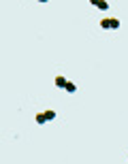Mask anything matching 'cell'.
I'll use <instances>...</instances> for the list:
<instances>
[{"label":"cell","mask_w":128,"mask_h":164,"mask_svg":"<svg viewBox=\"0 0 128 164\" xmlns=\"http://www.w3.org/2000/svg\"><path fill=\"white\" fill-rule=\"evenodd\" d=\"M90 4H94V6L100 9V11H107V9H109V2H107V0H90Z\"/></svg>","instance_id":"cell-1"},{"label":"cell","mask_w":128,"mask_h":164,"mask_svg":"<svg viewBox=\"0 0 128 164\" xmlns=\"http://www.w3.org/2000/svg\"><path fill=\"white\" fill-rule=\"evenodd\" d=\"M109 26H111V30H118L120 28V19L118 17H109Z\"/></svg>","instance_id":"cell-2"},{"label":"cell","mask_w":128,"mask_h":164,"mask_svg":"<svg viewBox=\"0 0 128 164\" xmlns=\"http://www.w3.org/2000/svg\"><path fill=\"white\" fill-rule=\"evenodd\" d=\"M64 90H66V92H71V94H75V92H77V85H75L73 81H66V85H64Z\"/></svg>","instance_id":"cell-3"},{"label":"cell","mask_w":128,"mask_h":164,"mask_svg":"<svg viewBox=\"0 0 128 164\" xmlns=\"http://www.w3.org/2000/svg\"><path fill=\"white\" fill-rule=\"evenodd\" d=\"M34 122H37V124H47V115H45V113H37Z\"/></svg>","instance_id":"cell-4"},{"label":"cell","mask_w":128,"mask_h":164,"mask_svg":"<svg viewBox=\"0 0 128 164\" xmlns=\"http://www.w3.org/2000/svg\"><path fill=\"white\" fill-rule=\"evenodd\" d=\"M56 85H58V87H62V90H64V85H66V79H64V77H62V75H60V77H56Z\"/></svg>","instance_id":"cell-5"},{"label":"cell","mask_w":128,"mask_h":164,"mask_svg":"<svg viewBox=\"0 0 128 164\" xmlns=\"http://www.w3.org/2000/svg\"><path fill=\"white\" fill-rule=\"evenodd\" d=\"M100 28H105V30H111V26H109V17H105V19L100 21Z\"/></svg>","instance_id":"cell-6"},{"label":"cell","mask_w":128,"mask_h":164,"mask_svg":"<svg viewBox=\"0 0 128 164\" xmlns=\"http://www.w3.org/2000/svg\"><path fill=\"white\" fill-rule=\"evenodd\" d=\"M45 115H47V122H53L56 120V111H45Z\"/></svg>","instance_id":"cell-7"},{"label":"cell","mask_w":128,"mask_h":164,"mask_svg":"<svg viewBox=\"0 0 128 164\" xmlns=\"http://www.w3.org/2000/svg\"><path fill=\"white\" fill-rule=\"evenodd\" d=\"M39 2H49V0H39Z\"/></svg>","instance_id":"cell-8"}]
</instances>
